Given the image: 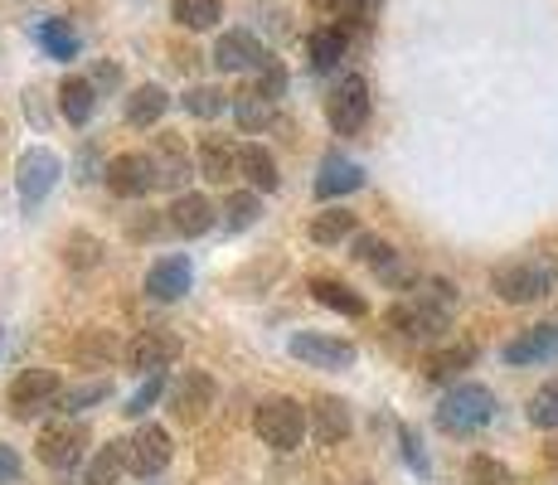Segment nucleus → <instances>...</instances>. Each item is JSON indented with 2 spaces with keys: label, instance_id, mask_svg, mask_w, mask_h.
Listing matches in <instances>:
<instances>
[{
  "label": "nucleus",
  "instance_id": "nucleus-1",
  "mask_svg": "<svg viewBox=\"0 0 558 485\" xmlns=\"http://www.w3.org/2000/svg\"><path fill=\"white\" fill-rule=\"evenodd\" d=\"M457 311V291L452 282H442V277H433L423 291H413L408 301L389 311V326L399 330L403 340H437L447 330V320H452Z\"/></svg>",
  "mask_w": 558,
  "mask_h": 485
},
{
  "label": "nucleus",
  "instance_id": "nucleus-2",
  "mask_svg": "<svg viewBox=\"0 0 558 485\" xmlns=\"http://www.w3.org/2000/svg\"><path fill=\"white\" fill-rule=\"evenodd\" d=\"M253 433L263 437V447H272V451H296L302 437L311 433V413L296 403V398L272 393L253 408Z\"/></svg>",
  "mask_w": 558,
  "mask_h": 485
},
{
  "label": "nucleus",
  "instance_id": "nucleus-3",
  "mask_svg": "<svg viewBox=\"0 0 558 485\" xmlns=\"http://www.w3.org/2000/svg\"><path fill=\"white\" fill-rule=\"evenodd\" d=\"M490 417H496V393H490V388H481V384H457L452 393L437 403V427H442V433H452V437L481 433Z\"/></svg>",
  "mask_w": 558,
  "mask_h": 485
},
{
  "label": "nucleus",
  "instance_id": "nucleus-4",
  "mask_svg": "<svg viewBox=\"0 0 558 485\" xmlns=\"http://www.w3.org/2000/svg\"><path fill=\"white\" fill-rule=\"evenodd\" d=\"M554 282H558L554 263H544V257H514V263L496 267L490 291H496L500 301H510V306H530V301L549 296Z\"/></svg>",
  "mask_w": 558,
  "mask_h": 485
},
{
  "label": "nucleus",
  "instance_id": "nucleus-5",
  "mask_svg": "<svg viewBox=\"0 0 558 485\" xmlns=\"http://www.w3.org/2000/svg\"><path fill=\"white\" fill-rule=\"evenodd\" d=\"M59 398H63V379L53 369H20L5 388V408L15 423L45 417L49 408H59Z\"/></svg>",
  "mask_w": 558,
  "mask_h": 485
},
{
  "label": "nucleus",
  "instance_id": "nucleus-6",
  "mask_svg": "<svg viewBox=\"0 0 558 485\" xmlns=\"http://www.w3.org/2000/svg\"><path fill=\"white\" fill-rule=\"evenodd\" d=\"M326 122H330V132H340V136H355L360 126L369 122V83H364L360 73H345V78L326 93Z\"/></svg>",
  "mask_w": 558,
  "mask_h": 485
},
{
  "label": "nucleus",
  "instance_id": "nucleus-7",
  "mask_svg": "<svg viewBox=\"0 0 558 485\" xmlns=\"http://www.w3.org/2000/svg\"><path fill=\"white\" fill-rule=\"evenodd\" d=\"M102 175H107V190H112L117 199H142V194H151L160 185L156 156H146V150H122V156H112Z\"/></svg>",
  "mask_w": 558,
  "mask_h": 485
},
{
  "label": "nucleus",
  "instance_id": "nucleus-8",
  "mask_svg": "<svg viewBox=\"0 0 558 485\" xmlns=\"http://www.w3.org/2000/svg\"><path fill=\"white\" fill-rule=\"evenodd\" d=\"M214 398H219V384H214V374L204 369H185L170 388V417H175L180 427H199L204 417H209Z\"/></svg>",
  "mask_w": 558,
  "mask_h": 485
},
{
  "label": "nucleus",
  "instance_id": "nucleus-9",
  "mask_svg": "<svg viewBox=\"0 0 558 485\" xmlns=\"http://www.w3.org/2000/svg\"><path fill=\"white\" fill-rule=\"evenodd\" d=\"M59 175H63V160L53 156L49 146H29L25 156H20V166H15V190H20V204L25 209H35L45 194L59 185Z\"/></svg>",
  "mask_w": 558,
  "mask_h": 485
},
{
  "label": "nucleus",
  "instance_id": "nucleus-10",
  "mask_svg": "<svg viewBox=\"0 0 558 485\" xmlns=\"http://www.w3.org/2000/svg\"><path fill=\"white\" fill-rule=\"evenodd\" d=\"M83 447H88V427L83 423H69V417H59V423L39 427V441H35V457L45 461L49 471H73L83 457Z\"/></svg>",
  "mask_w": 558,
  "mask_h": 485
},
{
  "label": "nucleus",
  "instance_id": "nucleus-11",
  "mask_svg": "<svg viewBox=\"0 0 558 485\" xmlns=\"http://www.w3.org/2000/svg\"><path fill=\"white\" fill-rule=\"evenodd\" d=\"M180 350H185V344H180L175 330H166V326H146L142 336L126 344L122 354H126V364H132L136 374H160L166 364H175V360H180Z\"/></svg>",
  "mask_w": 558,
  "mask_h": 485
},
{
  "label": "nucleus",
  "instance_id": "nucleus-12",
  "mask_svg": "<svg viewBox=\"0 0 558 485\" xmlns=\"http://www.w3.org/2000/svg\"><path fill=\"white\" fill-rule=\"evenodd\" d=\"M287 350L296 354L311 369H350L355 364V344L336 340V336H320V330H302V336L287 340Z\"/></svg>",
  "mask_w": 558,
  "mask_h": 485
},
{
  "label": "nucleus",
  "instance_id": "nucleus-13",
  "mask_svg": "<svg viewBox=\"0 0 558 485\" xmlns=\"http://www.w3.org/2000/svg\"><path fill=\"white\" fill-rule=\"evenodd\" d=\"M272 53H267L248 29H223L219 45H214V69L219 73H248V69H267Z\"/></svg>",
  "mask_w": 558,
  "mask_h": 485
},
{
  "label": "nucleus",
  "instance_id": "nucleus-14",
  "mask_svg": "<svg viewBox=\"0 0 558 485\" xmlns=\"http://www.w3.org/2000/svg\"><path fill=\"white\" fill-rule=\"evenodd\" d=\"M126 447H132V471L136 476H160V471L170 466V457H175V441H170L166 427H156V423H146V427H136V437H126Z\"/></svg>",
  "mask_w": 558,
  "mask_h": 485
},
{
  "label": "nucleus",
  "instance_id": "nucleus-15",
  "mask_svg": "<svg viewBox=\"0 0 558 485\" xmlns=\"http://www.w3.org/2000/svg\"><path fill=\"white\" fill-rule=\"evenodd\" d=\"M195 282V267H190V257H160L151 263V272H146V296L151 301H180Z\"/></svg>",
  "mask_w": 558,
  "mask_h": 485
},
{
  "label": "nucleus",
  "instance_id": "nucleus-16",
  "mask_svg": "<svg viewBox=\"0 0 558 485\" xmlns=\"http://www.w3.org/2000/svg\"><path fill=\"white\" fill-rule=\"evenodd\" d=\"M170 229L175 233H185V239H199V233H209L214 223H219V209H214L204 194H175V204H170Z\"/></svg>",
  "mask_w": 558,
  "mask_h": 485
},
{
  "label": "nucleus",
  "instance_id": "nucleus-17",
  "mask_svg": "<svg viewBox=\"0 0 558 485\" xmlns=\"http://www.w3.org/2000/svg\"><path fill=\"white\" fill-rule=\"evenodd\" d=\"M558 354V326H534V330H520L506 350H500V360L506 364H544Z\"/></svg>",
  "mask_w": 558,
  "mask_h": 485
},
{
  "label": "nucleus",
  "instance_id": "nucleus-18",
  "mask_svg": "<svg viewBox=\"0 0 558 485\" xmlns=\"http://www.w3.org/2000/svg\"><path fill=\"white\" fill-rule=\"evenodd\" d=\"M199 175L209 180V185L239 180V146H229L223 136H204L199 142Z\"/></svg>",
  "mask_w": 558,
  "mask_h": 485
},
{
  "label": "nucleus",
  "instance_id": "nucleus-19",
  "mask_svg": "<svg viewBox=\"0 0 558 485\" xmlns=\"http://www.w3.org/2000/svg\"><path fill=\"white\" fill-rule=\"evenodd\" d=\"M156 170H160V185H170V190H180L190 180V150H185V136L180 132H160Z\"/></svg>",
  "mask_w": 558,
  "mask_h": 485
},
{
  "label": "nucleus",
  "instance_id": "nucleus-20",
  "mask_svg": "<svg viewBox=\"0 0 558 485\" xmlns=\"http://www.w3.org/2000/svg\"><path fill=\"white\" fill-rule=\"evenodd\" d=\"M311 433H316V441H326V447L345 441L350 437V408L340 403V398H316V403H311Z\"/></svg>",
  "mask_w": 558,
  "mask_h": 485
},
{
  "label": "nucleus",
  "instance_id": "nucleus-21",
  "mask_svg": "<svg viewBox=\"0 0 558 485\" xmlns=\"http://www.w3.org/2000/svg\"><path fill=\"white\" fill-rule=\"evenodd\" d=\"M122 471H132V447H126L122 437H112L107 447L93 451V461H88V471H83V481L88 485H117V476Z\"/></svg>",
  "mask_w": 558,
  "mask_h": 485
},
{
  "label": "nucleus",
  "instance_id": "nucleus-22",
  "mask_svg": "<svg viewBox=\"0 0 558 485\" xmlns=\"http://www.w3.org/2000/svg\"><path fill=\"white\" fill-rule=\"evenodd\" d=\"M471 364H476V344L471 340H461V344H442V350H433L423 360V374L433 384H452L461 369H471Z\"/></svg>",
  "mask_w": 558,
  "mask_h": 485
},
{
  "label": "nucleus",
  "instance_id": "nucleus-23",
  "mask_svg": "<svg viewBox=\"0 0 558 485\" xmlns=\"http://www.w3.org/2000/svg\"><path fill=\"white\" fill-rule=\"evenodd\" d=\"M59 112L69 117L73 126H88L93 112H98V88H93V78H63L59 83Z\"/></svg>",
  "mask_w": 558,
  "mask_h": 485
},
{
  "label": "nucleus",
  "instance_id": "nucleus-24",
  "mask_svg": "<svg viewBox=\"0 0 558 485\" xmlns=\"http://www.w3.org/2000/svg\"><path fill=\"white\" fill-rule=\"evenodd\" d=\"M360 185H364V170L355 166V160H345V156H330L326 166H320V175H316V194H320V199L355 194Z\"/></svg>",
  "mask_w": 558,
  "mask_h": 485
},
{
  "label": "nucleus",
  "instance_id": "nucleus-25",
  "mask_svg": "<svg viewBox=\"0 0 558 485\" xmlns=\"http://www.w3.org/2000/svg\"><path fill=\"white\" fill-rule=\"evenodd\" d=\"M239 175L248 180L257 194H272L282 185V175H277V156L263 146H239Z\"/></svg>",
  "mask_w": 558,
  "mask_h": 485
},
{
  "label": "nucleus",
  "instance_id": "nucleus-26",
  "mask_svg": "<svg viewBox=\"0 0 558 485\" xmlns=\"http://www.w3.org/2000/svg\"><path fill=\"white\" fill-rule=\"evenodd\" d=\"M345 49H350L345 25H320L316 35H311V45H306V53H311V69H316V73H330L340 59H345Z\"/></svg>",
  "mask_w": 558,
  "mask_h": 485
},
{
  "label": "nucleus",
  "instance_id": "nucleus-27",
  "mask_svg": "<svg viewBox=\"0 0 558 485\" xmlns=\"http://www.w3.org/2000/svg\"><path fill=\"white\" fill-rule=\"evenodd\" d=\"M311 296H316L320 306L340 311V316H364V311H369V301H364L355 287L336 282V277H311Z\"/></svg>",
  "mask_w": 558,
  "mask_h": 485
},
{
  "label": "nucleus",
  "instance_id": "nucleus-28",
  "mask_svg": "<svg viewBox=\"0 0 558 485\" xmlns=\"http://www.w3.org/2000/svg\"><path fill=\"white\" fill-rule=\"evenodd\" d=\"M170 107V93L160 88V83H146V88H136L132 97H126V122L132 126H156L160 117H166Z\"/></svg>",
  "mask_w": 558,
  "mask_h": 485
},
{
  "label": "nucleus",
  "instance_id": "nucleus-29",
  "mask_svg": "<svg viewBox=\"0 0 558 485\" xmlns=\"http://www.w3.org/2000/svg\"><path fill=\"white\" fill-rule=\"evenodd\" d=\"M355 229H360V214H350V209H320L316 219H311V243H340V239H355Z\"/></svg>",
  "mask_w": 558,
  "mask_h": 485
},
{
  "label": "nucleus",
  "instance_id": "nucleus-30",
  "mask_svg": "<svg viewBox=\"0 0 558 485\" xmlns=\"http://www.w3.org/2000/svg\"><path fill=\"white\" fill-rule=\"evenodd\" d=\"M39 45H45L49 59H78V49H83V39H78V29L69 25V20H39Z\"/></svg>",
  "mask_w": 558,
  "mask_h": 485
},
{
  "label": "nucleus",
  "instance_id": "nucleus-31",
  "mask_svg": "<svg viewBox=\"0 0 558 485\" xmlns=\"http://www.w3.org/2000/svg\"><path fill=\"white\" fill-rule=\"evenodd\" d=\"M233 117H239L243 132H263V126H272L277 102H272V97H263L257 88H248V93L233 97Z\"/></svg>",
  "mask_w": 558,
  "mask_h": 485
},
{
  "label": "nucleus",
  "instance_id": "nucleus-32",
  "mask_svg": "<svg viewBox=\"0 0 558 485\" xmlns=\"http://www.w3.org/2000/svg\"><path fill=\"white\" fill-rule=\"evenodd\" d=\"M170 15L185 29H214L219 25V0H170Z\"/></svg>",
  "mask_w": 558,
  "mask_h": 485
},
{
  "label": "nucleus",
  "instance_id": "nucleus-33",
  "mask_svg": "<svg viewBox=\"0 0 558 485\" xmlns=\"http://www.w3.org/2000/svg\"><path fill=\"white\" fill-rule=\"evenodd\" d=\"M257 214H263V199H257V194H229L219 219H223V229H253Z\"/></svg>",
  "mask_w": 558,
  "mask_h": 485
},
{
  "label": "nucleus",
  "instance_id": "nucleus-34",
  "mask_svg": "<svg viewBox=\"0 0 558 485\" xmlns=\"http://www.w3.org/2000/svg\"><path fill=\"white\" fill-rule=\"evenodd\" d=\"M355 257L369 267H379V272H389L393 263H399V253H393L389 239H379V233H355Z\"/></svg>",
  "mask_w": 558,
  "mask_h": 485
},
{
  "label": "nucleus",
  "instance_id": "nucleus-35",
  "mask_svg": "<svg viewBox=\"0 0 558 485\" xmlns=\"http://www.w3.org/2000/svg\"><path fill=\"white\" fill-rule=\"evenodd\" d=\"M466 485H514V471L496 457H471L466 461Z\"/></svg>",
  "mask_w": 558,
  "mask_h": 485
},
{
  "label": "nucleus",
  "instance_id": "nucleus-36",
  "mask_svg": "<svg viewBox=\"0 0 558 485\" xmlns=\"http://www.w3.org/2000/svg\"><path fill=\"white\" fill-rule=\"evenodd\" d=\"M180 102H185V112H195V117H219L223 107H233V97H223V88H190Z\"/></svg>",
  "mask_w": 558,
  "mask_h": 485
},
{
  "label": "nucleus",
  "instance_id": "nucleus-37",
  "mask_svg": "<svg viewBox=\"0 0 558 485\" xmlns=\"http://www.w3.org/2000/svg\"><path fill=\"white\" fill-rule=\"evenodd\" d=\"M530 423L534 427H558V379H549L530 398Z\"/></svg>",
  "mask_w": 558,
  "mask_h": 485
},
{
  "label": "nucleus",
  "instance_id": "nucleus-38",
  "mask_svg": "<svg viewBox=\"0 0 558 485\" xmlns=\"http://www.w3.org/2000/svg\"><path fill=\"white\" fill-rule=\"evenodd\" d=\"M102 257V243L93 239V233H73L69 243H63V263L69 267H98Z\"/></svg>",
  "mask_w": 558,
  "mask_h": 485
},
{
  "label": "nucleus",
  "instance_id": "nucleus-39",
  "mask_svg": "<svg viewBox=\"0 0 558 485\" xmlns=\"http://www.w3.org/2000/svg\"><path fill=\"white\" fill-rule=\"evenodd\" d=\"M73 360L107 364V360H112V336H107V330H83V340L73 344Z\"/></svg>",
  "mask_w": 558,
  "mask_h": 485
},
{
  "label": "nucleus",
  "instance_id": "nucleus-40",
  "mask_svg": "<svg viewBox=\"0 0 558 485\" xmlns=\"http://www.w3.org/2000/svg\"><path fill=\"white\" fill-rule=\"evenodd\" d=\"M107 398V384H78V388H63V398H59V408L63 413H83V408H93V403H102Z\"/></svg>",
  "mask_w": 558,
  "mask_h": 485
},
{
  "label": "nucleus",
  "instance_id": "nucleus-41",
  "mask_svg": "<svg viewBox=\"0 0 558 485\" xmlns=\"http://www.w3.org/2000/svg\"><path fill=\"white\" fill-rule=\"evenodd\" d=\"M160 388H166V374H146V384L136 388L132 398H126V408H122V413H126V417H142L146 408H151L156 398H160Z\"/></svg>",
  "mask_w": 558,
  "mask_h": 485
},
{
  "label": "nucleus",
  "instance_id": "nucleus-42",
  "mask_svg": "<svg viewBox=\"0 0 558 485\" xmlns=\"http://www.w3.org/2000/svg\"><path fill=\"white\" fill-rule=\"evenodd\" d=\"M257 93H263V97H272V102L287 93V69H282V63H277V59L267 63V69H257Z\"/></svg>",
  "mask_w": 558,
  "mask_h": 485
},
{
  "label": "nucleus",
  "instance_id": "nucleus-43",
  "mask_svg": "<svg viewBox=\"0 0 558 485\" xmlns=\"http://www.w3.org/2000/svg\"><path fill=\"white\" fill-rule=\"evenodd\" d=\"M399 437H403V457H408V466L417 471V476H427V457H423V441H417L413 427H399Z\"/></svg>",
  "mask_w": 558,
  "mask_h": 485
},
{
  "label": "nucleus",
  "instance_id": "nucleus-44",
  "mask_svg": "<svg viewBox=\"0 0 558 485\" xmlns=\"http://www.w3.org/2000/svg\"><path fill=\"white\" fill-rule=\"evenodd\" d=\"M20 471H25V461H20L15 447H0V485H15Z\"/></svg>",
  "mask_w": 558,
  "mask_h": 485
},
{
  "label": "nucleus",
  "instance_id": "nucleus-45",
  "mask_svg": "<svg viewBox=\"0 0 558 485\" xmlns=\"http://www.w3.org/2000/svg\"><path fill=\"white\" fill-rule=\"evenodd\" d=\"M330 10H336L340 20H360V15H369L374 5H379V0H326Z\"/></svg>",
  "mask_w": 558,
  "mask_h": 485
},
{
  "label": "nucleus",
  "instance_id": "nucleus-46",
  "mask_svg": "<svg viewBox=\"0 0 558 485\" xmlns=\"http://www.w3.org/2000/svg\"><path fill=\"white\" fill-rule=\"evenodd\" d=\"M117 78H122V73H117V63H98V69H93V88H98V83H107V88H112Z\"/></svg>",
  "mask_w": 558,
  "mask_h": 485
},
{
  "label": "nucleus",
  "instance_id": "nucleus-47",
  "mask_svg": "<svg viewBox=\"0 0 558 485\" xmlns=\"http://www.w3.org/2000/svg\"><path fill=\"white\" fill-rule=\"evenodd\" d=\"M549 461H554V466H558V441H554V447H549Z\"/></svg>",
  "mask_w": 558,
  "mask_h": 485
}]
</instances>
